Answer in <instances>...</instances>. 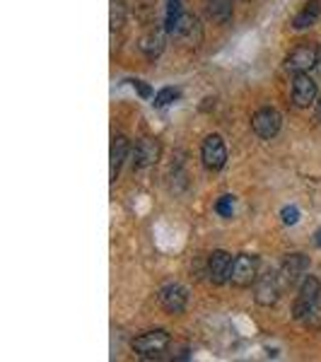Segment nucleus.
Returning a JSON list of instances; mask_svg holds the SVG:
<instances>
[{"instance_id": "9d476101", "label": "nucleus", "mask_w": 321, "mask_h": 362, "mask_svg": "<svg viewBox=\"0 0 321 362\" xmlns=\"http://www.w3.org/2000/svg\"><path fill=\"white\" fill-rule=\"evenodd\" d=\"M186 302H189V295L182 285H167L160 293V305L167 314H182L186 309Z\"/></svg>"}, {"instance_id": "9b49d317", "label": "nucleus", "mask_w": 321, "mask_h": 362, "mask_svg": "<svg viewBox=\"0 0 321 362\" xmlns=\"http://www.w3.org/2000/svg\"><path fill=\"white\" fill-rule=\"evenodd\" d=\"M317 99V83L307 73H295L293 83V102L297 107H309Z\"/></svg>"}, {"instance_id": "6ab92c4d", "label": "nucleus", "mask_w": 321, "mask_h": 362, "mask_svg": "<svg viewBox=\"0 0 321 362\" xmlns=\"http://www.w3.org/2000/svg\"><path fill=\"white\" fill-rule=\"evenodd\" d=\"M174 99H179V90H174V87H165V90H160L155 95V107H169V104L174 102Z\"/></svg>"}, {"instance_id": "0eeeda50", "label": "nucleus", "mask_w": 321, "mask_h": 362, "mask_svg": "<svg viewBox=\"0 0 321 362\" xmlns=\"http://www.w3.org/2000/svg\"><path fill=\"white\" fill-rule=\"evenodd\" d=\"M252 128L259 138H266V140L276 138L280 131V114L271 107L259 109V112L252 116Z\"/></svg>"}, {"instance_id": "423d86ee", "label": "nucleus", "mask_w": 321, "mask_h": 362, "mask_svg": "<svg viewBox=\"0 0 321 362\" xmlns=\"http://www.w3.org/2000/svg\"><path fill=\"white\" fill-rule=\"evenodd\" d=\"M280 276L276 273H264L259 280H256V290H254V300L259 302L261 307H273L280 297Z\"/></svg>"}, {"instance_id": "7ed1b4c3", "label": "nucleus", "mask_w": 321, "mask_h": 362, "mask_svg": "<svg viewBox=\"0 0 321 362\" xmlns=\"http://www.w3.org/2000/svg\"><path fill=\"white\" fill-rule=\"evenodd\" d=\"M230 280L235 288H249L252 283L259 280V259L249 254H239L232 264Z\"/></svg>"}, {"instance_id": "393cba45", "label": "nucleus", "mask_w": 321, "mask_h": 362, "mask_svg": "<svg viewBox=\"0 0 321 362\" xmlns=\"http://www.w3.org/2000/svg\"><path fill=\"white\" fill-rule=\"evenodd\" d=\"M314 242H317V247H321V230L317 232V237H314Z\"/></svg>"}, {"instance_id": "5701e85b", "label": "nucleus", "mask_w": 321, "mask_h": 362, "mask_svg": "<svg viewBox=\"0 0 321 362\" xmlns=\"http://www.w3.org/2000/svg\"><path fill=\"white\" fill-rule=\"evenodd\" d=\"M138 87V92H140V97H150V87L145 85V83H140V80H136V83H133Z\"/></svg>"}, {"instance_id": "b1692460", "label": "nucleus", "mask_w": 321, "mask_h": 362, "mask_svg": "<svg viewBox=\"0 0 321 362\" xmlns=\"http://www.w3.org/2000/svg\"><path fill=\"white\" fill-rule=\"evenodd\" d=\"M317 119L321 121V99H319V102H317Z\"/></svg>"}, {"instance_id": "39448f33", "label": "nucleus", "mask_w": 321, "mask_h": 362, "mask_svg": "<svg viewBox=\"0 0 321 362\" xmlns=\"http://www.w3.org/2000/svg\"><path fill=\"white\" fill-rule=\"evenodd\" d=\"M201 160H203V165H206V169H210V172H218V169H223L225 162H227V148H225L223 138H220V136H208L206 140H203Z\"/></svg>"}, {"instance_id": "f3484780", "label": "nucleus", "mask_w": 321, "mask_h": 362, "mask_svg": "<svg viewBox=\"0 0 321 362\" xmlns=\"http://www.w3.org/2000/svg\"><path fill=\"white\" fill-rule=\"evenodd\" d=\"M182 17H184L182 0H169V3H167V17H165V32L177 37V29H179Z\"/></svg>"}, {"instance_id": "1a4fd4ad", "label": "nucleus", "mask_w": 321, "mask_h": 362, "mask_svg": "<svg viewBox=\"0 0 321 362\" xmlns=\"http://www.w3.org/2000/svg\"><path fill=\"white\" fill-rule=\"evenodd\" d=\"M307 268H309V259L305 254H290L283 261V266H280V280H283V285H295L297 280H302Z\"/></svg>"}, {"instance_id": "f03ea898", "label": "nucleus", "mask_w": 321, "mask_h": 362, "mask_svg": "<svg viewBox=\"0 0 321 362\" xmlns=\"http://www.w3.org/2000/svg\"><path fill=\"white\" fill-rule=\"evenodd\" d=\"M319 295H321V283L314 276H307L302 280L300 293H297V300L293 305V319H297V321L305 319V314L319 302Z\"/></svg>"}, {"instance_id": "f257e3e1", "label": "nucleus", "mask_w": 321, "mask_h": 362, "mask_svg": "<svg viewBox=\"0 0 321 362\" xmlns=\"http://www.w3.org/2000/svg\"><path fill=\"white\" fill-rule=\"evenodd\" d=\"M319 63V46L314 42H302L297 44L293 51L285 58V68L293 73H307L309 68H314Z\"/></svg>"}, {"instance_id": "4468645a", "label": "nucleus", "mask_w": 321, "mask_h": 362, "mask_svg": "<svg viewBox=\"0 0 321 362\" xmlns=\"http://www.w3.org/2000/svg\"><path fill=\"white\" fill-rule=\"evenodd\" d=\"M162 49H165V34H162L160 29H153V32H148L140 39V51H143L145 56L155 58L162 54Z\"/></svg>"}, {"instance_id": "6e6552de", "label": "nucleus", "mask_w": 321, "mask_h": 362, "mask_svg": "<svg viewBox=\"0 0 321 362\" xmlns=\"http://www.w3.org/2000/svg\"><path fill=\"white\" fill-rule=\"evenodd\" d=\"M232 264H235V259H232L227 251L218 249L210 254L208 259V276L213 280L215 285H223L230 280V273H232Z\"/></svg>"}, {"instance_id": "f8f14e48", "label": "nucleus", "mask_w": 321, "mask_h": 362, "mask_svg": "<svg viewBox=\"0 0 321 362\" xmlns=\"http://www.w3.org/2000/svg\"><path fill=\"white\" fill-rule=\"evenodd\" d=\"M133 165L136 169H145L150 165H155L157 160H160V143L157 140H150V138H143L136 143V150H133Z\"/></svg>"}, {"instance_id": "20e7f679", "label": "nucleus", "mask_w": 321, "mask_h": 362, "mask_svg": "<svg viewBox=\"0 0 321 362\" xmlns=\"http://www.w3.org/2000/svg\"><path fill=\"white\" fill-rule=\"evenodd\" d=\"M167 348H169V334L162 329L148 331V334L138 336L136 341H133V350H136L138 355H143V358H157V355H162Z\"/></svg>"}, {"instance_id": "aec40b11", "label": "nucleus", "mask_w": 321, "mask_h": 362, "mask_svg": "<svg viewBox=\"0 0 321 362\" xmlns=\"http://www.w3.org/2000/svg\"><path fill=\"white\" fill-rule=\"evenodd\" d=\"M124 25V0H114L112 3V27Z\"/></svg>"}, {"instance_id": "412c9836", "label": "nucleus", "mask_w": 321, "mask_h": 362, "mask_svg": "<svg viewBox=\"0 0 321 362\" xmlns=\"http://www.w3.org/2000/svg\"><path fill=\"white\" fill-rule=\"evenodd\" d=\"M232 206H235V201H232V196H223L218 203H215V210H218L223 218H232Z\"/></svg>"}, {"instance_id": "a211bd4d", "label": "nucleus", "mask_w": 321, "mask_h": 362, "mask_svg": "<svg viewBox=\"0 0 321 362\" xmlns=\"http://www.w3.org/2000/svg\"><path fill=\"white\" fill-rule=\"evenodd\" d=\"M302 324H305L309 331H321V300L305 314Z\"/></svg>"}, {"instance_id": "ddd939ff", "label": "nucleus", "mask_w": 321, "mask_h": 362, "mask_svg": "<svg viewBox=\"0 0 321 362\" xmlns=\"http://www.w3.org/2000/svg\"><path fill=\"white\" fill-rule=\"evenodd\" d=\"M319 15H321V3H319V0H309V3H305V8H302L300 13L295 15L293 27H295V29H307V27H312L314 22L319 20Z\"/></svg>"}, {"instance_id": "2eb2a0df", "label": "nucleus", "mask_w": 321, "mask_h": 362, "mask_svg": "<svg viewBox=\"0 0 321 362\" xmlns=\"http://www.w3.org/2000/svg\"><path fill=\"white\" fill-rule=\"evenodd\" d=\"M126 155H128V138L116 136L114 143H112V181H116V177H119Z\"/></svg>"}, {"instance_id": "4be33fe9", "label": "nucleus", "mask_w": 321, "mask_h": 362, "mask_svg": "<svg viewBox=\"0 0 321 362\" xmlns=\"http://www.w3.org/2000/svg\"><path fill=\"white\" fill-rule=\"evenodd\" d=\"M297 220H300V210H297L295 206L283 208V223H285V225H295Z\"/></svg>"}, {"instance_id": "dca6fc26", "label": "nucleus", "mask_w": 321, "mask_h": 362, "mask_svg": "<svg viewBox=\"0 0 321 362\" xmlns=\"http://www.w3.org/2000/svg\"><path fill=\"white\" fill-rule=\"evenodd\" d=\"M232 13H235V0H208V15L220 25L230 22Z\"/></svg>"}]
</instances>
